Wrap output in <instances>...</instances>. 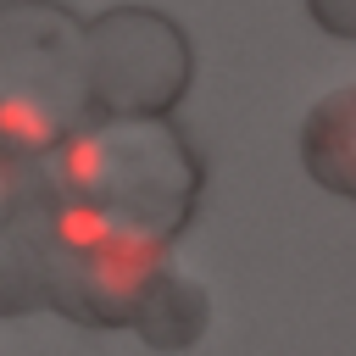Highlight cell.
<instances>
[{"mask_svg": "<svg viewBox=\"0 0 356 356\" xmlns=\"http://www.w3.org/2000/svg\"><path fill=\"white\" fill-rule=\"evenodd\" d=\"M0 178H6V172H0Z\"/></svg>", "mask_w": 356, "mask_h": 356, "instance_id": "obj_5", "label": "cell"}, {"mask_svg": "<svg viewBox=\"0 0 356 356\" xmlns=\"http://www.w3.org/2000/svg\"><path fill=\"white\" fill-rule=\"evenodd\" d=\"M300 161L323 189L356 200V83L312 106L300 128Z\"/></svg>", "mask_w": 356, "mask_h": 356, "instance_id": "obj_2", "label": "cell"}, {"mask_svg": "<svg viewBox=\"0 0 356 356\" xmlns=\"http://www.w3.org/2000/svg\"><path fill=\"white\" fill-rule=\"evenodd\" d=\"M56 134H61V117L44 106V100H33V95H0V150H44V145H56Z\"/></svg>", "mask_w": 356, "mask_h": 356, "instance_id": "obj_3", "label": "cell"}, {"mask_svg": "<svg viewBox=\"0 0 356 356\" xmlns=\"http://www.w3.org/2000/svg\"><path fill=\"white\" fill-rule=\"evenodd\" d=\"M167 222H128L117 228L95 256L56 267V306H67L83 323H134L139 306L150 300V289L172 273L167 267Z\"/></svg>", "mask_w": 356, "mask_h": 356, "instance_id": "obj_1", "label": "cell"}, {"mask_svg": "<svg viewBox=\"0 0 356 356\" xmlns=\"http://www.w3.org/2000/svg\"><path fill=\"white\" fill-rule=\"evenodd\" d=\"M317 22L334 28V33H356V0H312Z\"/></svg>", "mask_w": 356, "mask_h": 356, "instance_id": "obj_4", "label": "cell"}]
</instances>
